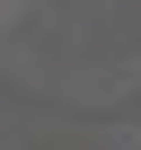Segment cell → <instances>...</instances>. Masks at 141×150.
<instances>
[]
</instances>
